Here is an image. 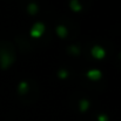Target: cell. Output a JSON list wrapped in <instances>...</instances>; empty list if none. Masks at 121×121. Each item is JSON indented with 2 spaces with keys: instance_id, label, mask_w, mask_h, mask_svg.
I'll return each instance as SVG.
<instances>
[{
  "instance_id": "6da1fadb",
  "label": "cell",
  "mask_w": 121,
  "mask_h": 121,
  "mask_svg": "<svg viewBox=\"0 0 121 121\" xmlns=\"http://www.w3.org/2000/svg\"><path fill=\"white\" fill-rule=\"evenodd\" d=\"M43 30H45V26H43V24H41V22H37L34 26H33V28H32V35H34V37H39L42 34V32H43Z\"/></svg>"
},
{
  "instance_id": "7a4b0ae2",
  "label": "cell",
  "mask_w": 121,
  "mask_h": 121,
  "mask_svg": "<svg viewBox=\"0 0 121 121\" xmlns=\"http://www.w3.org/2000/svg\"><path fill=\"white\" fill-rule=\"evenodd\" d=\"M92 54L95 56V58H98V59H101V58H104L105 56V49L102 48V47H100V46H94L93 47V49H92Z\"/></svg>"
},
{
  "instance_id": "3957f363",
  "label": "cell",
  "mask_w": 121,
  "mask_h": 121,
  "mask_svg": "<svg viewBox=\"0 0 121 121\" xmlns=\"http://www.w3.org/2000/svg\"><path fill=\"white\" fill-rule=\"evenodd\" d=\"M87 75L91 78V79H99L100 77H101V72L100 71H98V69H92V71H89L88 73H87Z\"/></svg>"
},
{
  "instance_id": "277c9868",
  "label": "cell",
  "mask_w": 121,
  "mask_h": 121,
  "mask_svg": "<svg viewBox=\"0 0 121 121\" xmlns=\"http://www.w3.org/2000/svg\"><path fill=\"white\" fill-rule=\"evenodd\" d=\"M11 61H12V58L8 54H4L1 56V64H2V66H7Z\"/></svg>"
},
{
  "instance_id": "5b68a950",
  "label": "cell",
  "mask_w": 121,
  "mask_h": 121,
  "mask_svg": "<svg viewBox=\"0 0 121 121\" xmlns=\"http://www.w3.org/2000/svg\"><path fill=\"white\" fill-rule=\"evenodd\" d=\"M58 33H59L61 37H65L66 33H67V31H66V28H65L64 26H59V27H58Z\"/></svg>"
},
{
  "instance_id": "8992f818",
  "label": "cell",
  "mask_w": 121,
  "mask_h": 121,
  "mask_svg": "<svg viewBox=\"0 0 121 121\" xmlns=\"http://www.w3.org/2000/svg\"><path fill=\"white\" fill-rule=\"evenodd\" d=\"M19 89H20V91H24V89L26 91V89H27V82L22 81V82L20 83V86H19Z\"/></svg>"
},
{
  "instance_id": "52a82bcc",
  "label": "cell",
  "mask_w": 121,
  "mask_h": 121,
  "mask_svg": "<svg viewBox=\"0 0 121 121\" xmlns=\"http://www.w3.org/2000/svg\"><path fill=\"white\" fill-rule=\"evenodd\" d=\"M80 107H81V109H86V108H87V105H88V102H87V101H86V100H82V101H81L80 102Z\"/></svg>"
},
{
  "instance_id": "ba28073f",
  "label": "cell",
  "mask_w": 121,
  "mask_h": 121,
  "mask_svg": "<svg viewBox=\"0 0 121 121\" xmlns=\"http://www.w3.org/2000/svg\"><path fill=\"white\" fill-rule=\"evenodd\" d=\"M30 9L32 11V13H34V12H35V9H37V6H35V5H33V4H31V5H30Z\"/></svg>"
},
{
  "instance_id": "9c48e42d",
  "label": "cell",
  "mask_w": 121,
  "mask_h": 121,
  "mask_svg": "<svg viewBox=\"0 0 121 121\" xmlns=\"http://www.w3.org/2000/svg\"><path fill=\"white\" fill-rule=\"evenodd\" d=\"M66 74H67V73H66V72H64V71H61V72H60V75H61V77H66Z\"/></svg>"
}]
</instances>
